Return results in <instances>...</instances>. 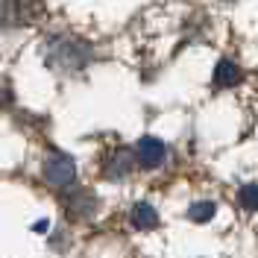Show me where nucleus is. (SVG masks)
Instances as JSON below:
<instances>
[{
    "mask_svg": "<svg viewBox=\"0 0 258 258\" xmlns=\"http://www.w3.org/2000/svg\"><path fill=\"white\" fill-rule=\"evenodd\" d=\"M91 59V47L80 38H53L47 53V62L56 71H80Z\"/></svg>",
    "mask_w": 258,
    "mask_h": 258,
    "instance_id": "f257e3e1",
    "label": "nucleus"
},
{
    "mask_svg": "<svg viewBox=\"0 0 258 258\" xmlns=\"http://www.w3.org/2000/svg\"><path fill=\"white\" fill-rule=\"evenodd\" d=\"M44 12V0H0V27H30Z\"/></svg>",
    "mask_w": 258,
    "mask_h": 258,
    "instance_id": "f03ea898",
    "label": "nucleus"
},
{
    "mask_svg": "<svg viewBox=\"0 0 258 258\" xmlns=\"http://www.w3.org/2000/svg\"><path fill=\"white\" fill-rule=\"evenodd\" d=\"M77 176V164L64 153H50L44 159V179L50 188H71Z\"/></svg>",
    "mask_w": 258,
    "mask_h": 258,
    "instance_id": "7ed1b4c3",
    "label": "nucleus"
},
{
    "mask_svg": "<svg viewBox=\"0 0 258 258\" xmlns=\"http://www.w3.org/2000/svg\"><path fill=\"white\" fill-rule=\"evenodd\" d=\"M135 153L129 150V147H120V150H114L112 156L106 159V164H103V173L109 179H123L129 176L132 170H135Z\"/></svg>",
    "mask_w": 258,
    "mask_h": 258,
    "instance_id": "20e7f679",
    "label": "nucleus"
},
{
    "mask_svg": "<svg viewBox=\"0 0 258 258\" xmlns=\"http://www.w3.org/2000/svg\"><path fill=\"white\" fill-rule=\"evenodd\" d=\"M135 156H138V164L141 167H147V170H153V167H159V164H164V156H167V150H164V144H161L159 138H141L138 141V150H135Z\"/></svg>",
    "mask_w": 258,
    "mask_h": 258,
    "instance_id": "39448f33",
    "label": "nucleus"
},
{
    "mask_svg": "<svg viewBox=\"0 0 258 258\" xmlns=\"http://www.w3.org/2000/svg\"><path fill=\"white\" fill-rule=\"evenodd\" d=\"M241 80H243L241 64L235 62V59H220V62H217V68H214L211 85H214V91H223V88H232V85H238Z\"/></svg>",
    "mask_w": 258,
    "mask_h": 258,
    "instance_id": "423d86ee",
    "label": "nucleus"
},
{
    "mask_svg": "<svg viewBox=\"0 0 258 258\" xmlns=\"http://www.w3.org/2000/svg\"><path fill=\"white\" fill-rule=\"evenodd\" d=\"M132 226L135 229H156L159 226V214H156V209L153 206H147V203H138L135 209H132Z\"/></svg>",
    "mask_w": 258,
    "mask_h": 258,
    "instance_id": "0eeeda50",
    "label": "nucleus"
},
{
    "mask_svg": "<svg viewBox=\"0 0 258 258\" xmlns=\"http://www.w3.org/2000/svg\"><path fill=\"white\" fill-rule=\"evenodd\" d=\"M64 209L71 211V214H77V217H85L88 211L94 209V200H91L85 191H74V194L64 197Z\"/></svg>",
    "mask_w": 258,
    "mask_h": 258,
    "instance_id": "6e6552de",
    "label": "nucleus"
},
{
    "mask_svg": "<svg viewBox=\"0 0 258 258\" xmlns=\"http://www.w3.org/2000/svg\"><path fill=\"white\" fill-rule=\"evenodd\" d=\"M238 206L243 211H258V185L249 182V185H241L238 191Z\"/></svg>",
    "mask_w": 258,
    "mask_h": 258,
    "instance_id": "1a4fd4ad",
    "label": "nucleus"
},
{
    "mask_svg": "<svg viewBox=\"0 0 258 258\" xmlns=\"http://www.w3.org/2000/svg\"><path fill=\"white\" fill-rule=\"evenodd\" d=\"M214 203H197V206H191L188 209V217H191L194 223H206V220H211L214 217Z\"/></svg>",
    "mask_w": 258,
    "mask_h": 258,
    "instance_id": "9d476101",
    "label": "nucleus"
}]
</instances>
